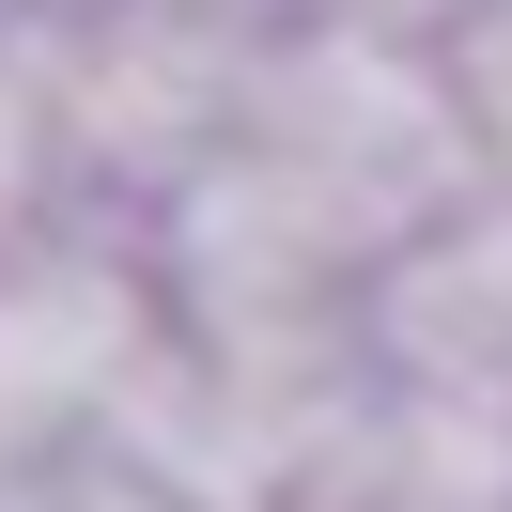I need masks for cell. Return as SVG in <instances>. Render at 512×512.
Listing matches in <instances>:
<instances>
[{
  "mask_svg": "<svg viewBox=\"0 0 512 512\" xmlns=\"http://www.w3.org/2000/svg\"><path fill=\"white\" fill-rule=\"evenodd\" d=\"M233 156H249L357 280H388L419 233H450L481 187H497L466 94H450V47L388 32V16H311V32H280L264 78H249Z\"/></svg>",
  "mask_w": 512,
  "mask_h": 512,
  "instance_id": "6da1fadb",
  "label": "cell"
},
{
  "mask_svg": "<svg viewBox=\"0 0 512 512\" xmlns=\"http://www.w3.org/2000/svg\"><path fill=\"white\" fill-rule=\"evenodd\" d=\"M249 16L233 0H109L78 32H47V109H63V171H109V187H187V171L233 156L249 125Z\"/></svg>",
  "mask_w": 512,
  "mask_h": 512,
  "instance_id": "7a4b0ae2",
  "label": "cell"
},
{
  "mask_svg": "<svg viewBox=\"0 0 512 512\" xmlns=\"http://www.w3.org/2000/svg\"><path fill=\"white\" fill-rule=\"evenodd\" d=\"M280 512H512V404L373 373V388H357V419L295 466Z\"/></svg>",
  "mask_w": 512,
  "mask_h": 512,
  "instance_id": "3957f363",
  "label": "cell"
},
{
  "mask_svg": "<svg viewBox=\"0 0 512 512\" xmlns=\"http://www.w3.org/2000/svg\"><path fill=\"white\" fill-rule=\"evenodd\" d=\"M357 326H373V373L512 404V187H481L450 233H419V249L357 295Z\"/></svg>",
  "mask_w": 512,
  "mask_h": 512,
  "instance_id": "277c9868",
  "label": "cell"
},
{
  "mask_svg": "<svg viewBox=\"0 0 512 512\" xmlns=\"http://www.w3.org/2000/svg\"><path fill=\"white\" fill-rule=\"evenodd\" d=\"M435 47H450V94H466V125H481V171L512 187V0H466Z\"/></svg>",
  "mask_w": 512,
  "mask_h": 512,
  "instance_id": "5b68a950",
  "label": "cell"
},
{
  "mask_svg": "<svg viewBox=\"0 0 512 512\" xmlns=\"http://www.w3.org/2000/svg\"><path fill=\"white\" fill-rule=\"evenodd\" d=\"M0 512H202V497H171V481H140L125 450H94V435H78V450H47V466L16 481Z\"/></svg>",
  "mask_w": 512,
  "mask_h": 512,
  "instance_id": "8992f818",
  "label": "cell"
},
{
  "mask_svg": "<svg viewBox=\"0 0 512 512\" xmlns=\"http://www.w3.org/2000/svg\"><path fill=\"white\" fill-rule=\"evenodd\" d=\"M32 466H47V450H32V435H16V419H0V497H16V481H32Z\"/></svg>",
  "mask_w": 512,
  "mask_h": 512,
  "instance_id": "52a82bcc",
  "label": "cell"
}]
</instances>
